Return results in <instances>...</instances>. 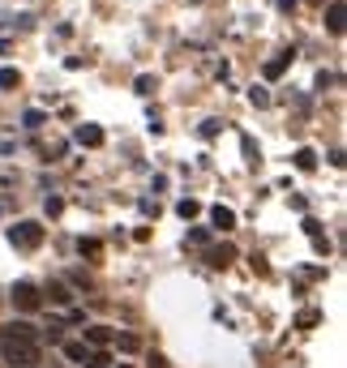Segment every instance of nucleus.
I'll return each mask as SVG.
<instances>
[{
  "instance_id": "obj_1",
  "label": "nucleus",
  "mask_w": 347,
  "mask_h": 368,
  "mask_svg": "<svg viewBox=\"0 0 347 368\" xmlns=\"http://www.w3.org/2000/svg\"><path fill=\"white\" fill-rule=\"evenodd\" d=\"M0 356L13 368H35L39 364V342L35 338H5L0 342Z\"/></svg>"
},
{
  "instance_id": "obj_8",
  "label": "nucleus",
  "mask_w": 347,
  "mask_h": 368,
  "mask_svg": "<svg viewBox=\"0 0 347 368\" xmlns=\"http://www.w3.org/2000/svg\"><path fill=\"white\" fill-rule=\"evenodd\" d=\"M78 146H103V129L99 125H78Z\"/></svg>"
},
{
  "instance_id": "obj_5",
  "label": "nucleus",
  "mask_w": 347,
  "mask_h": 368,
  "mask_svg": "<svg viewBox=\"0 0 347 368\" xmlns=\"http://www.w3.org/2000/svg\"><path fill=\"white\" fill-rule=\"evenodd\" d=\"M326 30H330V35H343V0H330V9H326Z\"/></svg>"
},
{
  "instance_id": "obj_22",
  "label": "nucleus",
  "mask_w": 347,
  "mask_h": 368,
  "mask_svg": "<svg viewBox=\"0 0 347 368\" xmlns=\"http://www.w3.org/2000/svg\"><path fill=\"white\" fill-rule=\"evenodd\" d=\"M120 368H129V364H120Z\"/></svg>"
},
{
  "instance_id": "obj_16",
  "label": "nucleus",
  "mask_w": 347,
  "mask_h": 368,
  "mask_svg": "<svg viewBox=\"0 0 347 368\" xmlns=\"http://www.w3.org/2000/svg\"><path fill=\"white\" fill-rule=\"evenodd\" d=\"M249 99H253V107H270V94H266L262 86H253V90H249Z\"/></svg>"
},
{
  "instance_id": "obj_13",
  "label": "nucleus",
  "mask_w": 347,
  "mask_h": 368,
  "mask_svg": "<svg viewBox=\"0 0 347 368\" xmlns=\"http://www.w3.org/2000/svg\"><path fill=\"white\" fill-rule=\"evenodd\" d=\"M296 167H301V171H313V167H317V155L309 150V146H301V150H296Z\"/></svg>"
},
{
  "instance_id": "obj_14",
  "label": "nucleus",
  "mask_w": 347,
  "mask_h": 368,
  "mask_svg": "<svg viewBox=\"0 0 347 368\" xmlns=\"http://www.w3.org/2000/svg\"><path fill=\"white\" fill-rule=\"evenodd\" d=\"M22 78H17V69H0V90H13Z\"/></svg>"
},
{
  "instance_id": "obj_2",
  "label": "nucleus",
  "mask_w": 347,
  "mask_h": 368,
  "mask_svg": "<svg viewBox=\"0 0 347 368\" xmlns=\"http://www.w3.org/2000/svg\"><path fill=\"white\" fill-rule=\"evenodd\" d=\"M9 240H13V249H39V244H43V227L35 223V218H22V223L9 227Z\"/></svg>"
},
{
  "instance_id": "obj_21",
  "label": "nucleus",
  "mask_w": 347,
  "mask_h": 368,
  "mask_svg": "<svg viewBox=\"0 0 347 368\" xmlns=\"http://www.w3.org/2000/svg\"><path fill=\"white\" fill-rule=\"evenodd\" d=\"M151 368H167V360L163 356H151Z\"/></svg>"
},
{
  "instance_id": "obj_3",
  "label": "nucleus",
  "mask_w": 347,
  "mask_h": 368,
  "mask_svg": "<svg viewBox=\"0 0 347 368\" xmlns=\"http://www.w3.org/2000/svg\"><path fill=\"white\" fill-rule=\"evenodd\" d=\"M13 304H17L22 313H39V304H43V291H39L35 283H13Z\"/></svg>"
},
{
  "instance_id": "obj_4",
  "label": "nucleus",
  "mask_w": 347,
  "mask_h": 368,
  "mask_svg": "<svg viewBox=\"0 0 347 368\" xmlns=\"http://www.w3.org/2000/svg\"><path fill=\"white\" fill-rule=\"evenodd\" d=\"M206 261H210L214 270H228V265L236 261V249H232V244H214V249L206 253Z\"/></svg>"
},
{
  "instance_id": "obj_20",
  "label": "nucleus",
  "mask_w": 347,
  "mask_h": 368,
  "mask_svg": "<svg viewBox=\"0 0 347 368\" xmlns=\"http://www.w3.org/2000/svg\"><path fill=\"white\" fill-rule=\"evenodd\" d=\"M60 210H65V202H60V198H47V214H52V218H56Z\"/></svg>"
},
{
  "instance_id": "obj_9",
  "label": "nucleus",
  "mask_w": 347,
  "mask_h": 368,
  "mask_svg": "<svg viewBox=\"0 0 347 368\" xmlns=\"http://www.w3.org/2000/svg\"><path fill=\"white\" fill-rule=\"evenodd\" d=\"M287 64H291V52H279L275 60H266V78H270V82L283 78V69H287Z\"/></svg>"
},
{
  "instance_id": "obj_7",
  "label": "nucleus",
  "mask_w": 347,
  "mask_h": 368,
  "mask_svg": "<svg viewBox=\"0 0 347 368\" xmlns=\"http://www.w3.org/2000/svg\"><path fill=\"white\" fill-rule=\"evenodd\" d=\"M90 347H86V342H65V360H73V364H90Z\"/></svg>"
},
{
  "instance_id": "obj_6",
  "label": "nucleus",
  "mask_w": 347,
  "mask_h": 368,
  "mask_svg": "<svg viewBox=\"0 0 347 368\" xmlns=\"http://www.w3.org/2000/svg\"><path fill=\"white\" fill-rule=\"evenodd\" d=\"M210 223H214L219 231H232V227H236V214H232L228 206H214V210H210Z\"/></svg>"
},
{
  "instance_id": "obj_15",
  "label": "nucleus",
  "mask_w": 347,
  "mask_h": 368,
  "mask_svg": "<svg viewBox=\"0 0 347 368\" xmlns=\"http://www.w3.org/2000/svg\"><path fill=\"white\" fill-rule=\"evenodd\" d=\"M78 249H82V257H99V253H103V244H99V240H78Z\"/></svg>"
},
{
  "instance_id": "obj_18",
  "label": "nucleus",
  "mask_w": 347,
  "mask_h": 368,
  "mask_svg": "<svg viewBox=\"0 0 347 368\" xmlns=\"http://www.w3.org/2000/svg\"><path fill=\"white\" fill-rule=\"evenodd\" d=\"M116 342H120V351H137V338H129V334H116Z\"/></svg>"
},
{
  "instance_id": "obj_12",
  "label": "nucleus",
  "mask_w": 347,
  "mask_h": 368,
  "mask_svg": "<svg viewBox=\"0 0 347 368\" xmlns=\"http://www.w3.org/2000/svg\"><path fill=\"white\" fill-rule=\"evenodd\" d=\"M47 300H52V304H69L73 296H69V287H65V283H47Z\"/></svg>"
},
{
  "instance_id": "obj_17",
  "label": "nucleus",
  "mask_w": 347,
  "mask_h": 368,
  "mask_svg": "<svg viewBox=\"0 0 347 368\" xmlns=\"http://www.w3.org/2000/svg\"><path fill=\"white\" fill-rule=\"evenodd\" d=\"M176 210H180V218H193V214H197V210H202V206H197V202H193V198H185V202H180V206H176Z\"/></svg>"
},
{
  "instance_id": "obj_19",
  "label": "nucleus",
  "mask_w": 347,
  "mask_h": 368,
  "mask_svg": "<svg viewBox=\"0 0 347 368\" xmlns=\"http://www.w3.org/2000/svg\"><path fill=\"white\" fill-rule=\"evenodd\" d=\"M155 90V78H137V94H151Z\"/></svg>"
},
{
  "instance_id": "obj_11",
  "label": "nucleus",
  "mask_w": 347,
  "mask_h": 368,
  "mask_svg": "<svg viewBox=\"0 0 347 368\" xmlns=\"http://www.w3.org/2000/svg\"><path fill=\"white\" fill-rule=\"evenodd\" d=\"M103 342H112V330L108 326H90L86 330V347H103Z\"/></svg>"
},
{
  "instance_id": "obj_10",
  "label": "nucleus",
  "mask_w": 347,
  "mask_h": 368,
  "mask_svg": "<svg viewBox=\"0 0 347 368\" xmlns=\"http://www.w3.org/2000/svg\"><path fill=\"white\" fill-rule=\"evenodd\" d=\"M0 338H35V326L31 322H13V326L0 330Z\"/></svg>"
}]
</instances>
